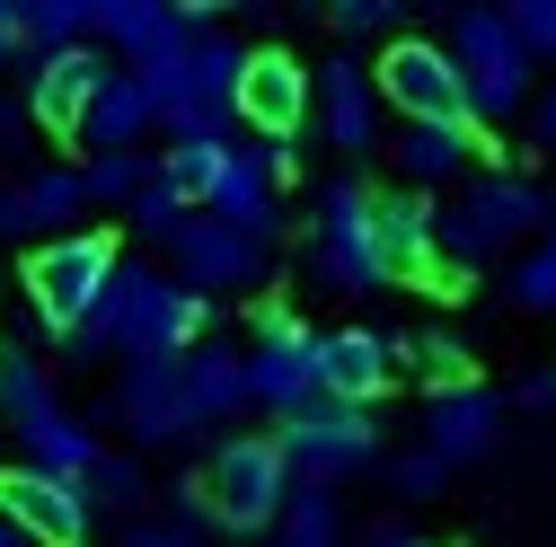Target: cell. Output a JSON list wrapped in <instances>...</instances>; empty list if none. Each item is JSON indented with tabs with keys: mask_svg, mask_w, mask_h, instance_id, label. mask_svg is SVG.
Instances as JSON below:
<instances>
[{
	"mask_svg": "<svg viewBox=\"0 0 556 547\" xmlns=\"http://www.w3.org/2000/svg\"><path fill=\"white\" fill-rule=\"evenodd\" d=\"M203 327H213V301H203L186 274H160V265H124L106 309L62 345V362H98L106 345L124 362H186L203 345Z\"/></svg>",
	"mask_w": 556,
	"mask_h": 547,
	"instance_id": "1",
	"label": "cell"
},
{
	"mask_svg": "<svg viewBox=\"0 0 556 547\" xmlns=\"http://www.w3.org/2000/svg\"><path fill=\"white\" fill-rule=\"evenodd\" d=\"M547 239L556 230V194L539 186V177H513V168H485V177H468L451 203H442V265L451 274H468V265H485V256H504L513 239Z\"/></svg>",
	"mask_w": 556,
	"mask_h": 547,
	"instance_id": "2",
	"label": "cell"
},
{
	"mask_svg": "<svg viewBox=\"0 0 556 547\" xmlns=\"http://www.w3.org/2000/svg\"><path fill=\"white\" fill-rule=\"evenodd\" d=\"M309 274H318V292H336V301H363V292L397 283V265L380 247V194L363 177H336L318 194V213H309Z\"/></svg>",
	"mask_w": 556,
	"mask_h": 547,
	"instance_id": "3",
	"label": "cell"
},
{
	"mask_svg": "<svg viewBox=\"0 0 556 547\" xmlns=\"http://www.w3.org/2000/svg\"><path fill=\"white\" fill-rule=\"evenodd\" d=\"M451 53H459V72H468V124L477 132H504L513 115H530V72H539V53L521 44L513 10H495V0H477V10L451 18Z\"/></svg>",
	"mask_w": 556,
	"mask_h": 547,
	"instance_id": "4",
	"label": "cell"
},
{
	"mask_svg": "<svg viewBox=\"0 0 556 547\" xmlns=\"http://www.w3.org/2000/svg\"><path fill=\"white\" fill-rule=\"evenodd\" d=\"M115 274H124V256H115V239H106V230L45 239V247L27 256V309L45 318V335H53V345H72V335L106 309Z\"/></svg>",
	"mask_w": 556,
	"mask_h": 547,
	"instance_id": "5",
	"label": "cell"
},
{
	"mask_svg": "<svg viewBox=\"0 0 556 547\" xmlns=\"http://www.w3.org/2000/svg\"><path fill=\"white\" fill-rule=\"evenodd\" d=\"M0 416L18 424V442H27V468H53V476H98V459H106V442L72 416V406L53 397V380H45V362L36 354H0Z\"/></svg>",
	"mask_w": 556,
	"mask_h": 547,
	"instance_id": "6",
	"label": "cell"
},
{
	"mask_svg": "<svg viewBox=\"0 0 556 547\" xmlns=\"http://www.w3.org/2000/svg\"><path fill=\"white\" fill-rule=\"evenodd\" d=\"M203 486H213V512H222V530H283V512H292V459H283V442L274 433H230L222 450H213V468H203Z\"/></svg>",
	"mask_w": 556,
	"mask_h": 547,
	"instance_id": "7",
	"label": "cell"
},
{
	"mask_svg": "<svg viewBox=\"0 0 556 547\" xmlns=\"http://www.w3.org/2000/svg\"><path fill=\"white\" fill-rule=\"evenodd\" d=\"M371 80H380V106H397L406 124H468V72L451 36H397L371 53Z\"/></svg>",
	"mask_w": 556,
	"mask_h": 547,
	"instance_id": "8",
	"label": "cell"
},
{
	"mask_svg": "<svg viewBox=\"0 0 556 547\" xmlns=\"http://www.w3.org/2000/svg\"><path fill=\"white\" fill-rule=\"evenodd\" d=\"M274 442H283V459L301 468V486H344V476H363L380 468V424H371V406H301V416L274 424Z\"/></svg>",
	"mask_w": 556,
	"mask_h": 547,
	"instance_id": "9",
	"label": "cell"
},
{
	"mask_svg": "<svg viewBox=\"0 0 556 547\" xmlns=\"http://www.w3.org/2000/svg\"><path fill=\"white\" fill-rule=\"evenodd\" d=\"M327 335L301 327L292 309H256V335H248V371H256V406H274V416H301V406L327 397Z\"/></svg>",
	"mask_w": 556,
	"mask_h": 547,
	"instance_id": "10",
	"label": "cell"
},
{
	"mask_svg": "<svg viewBox=\"0 0 556 547\" xmlns=\"http://www.w3.org/2000/svg\"><path fill=\"white\" fill-rule=\"evenodd\" d=\"M309 115H318V72H301L292 44H256L248 89H239V124L256 132V151H301Z\"/></svg>",
	"mask_w": 556,
	"mask_h": 547,
	"instance_id": "11",
	"label": "cell"
},
{
	"mask_svg": "<svg viewBox=\"0 0 556 547\" xmlns=\"http://www.w3.org/2000/svg\"><path fill=\"white\" fill-rule=\"evenodd\" d=\"M0 521H18L27 547H89L98 504H89L80 476H53V468L18 459V468H0Z\"/></svg>",
	"mask_w": 556,
	"mask_h": 547,
	"instance_id": "12",
	"label": "cell"
},
{
	"mask_svg": "<svg viewBox=\"0 0 556 547\" xmlns=\"http://www.w3.org/2000/svg\"><path fill=\"white\" fill-rule=\"evenodd\" d=\"M115 424L142 442V450L194 442V433H203V406H194L186 362H124V380H115Z\"/></svg>",
	"mask_w": 556,
	"mask_h": 547,
	"instance_id": "13",
	"label": "cell"
},
{
	"mask_svg": "<svg viewBox=\"0 0 556 547\" xmlns=\"http://www.w3.org/2000/svg\"><path fill=\"white\" fill-rule=\"evenodd\" d=\"M115 72H124V62H115L106 44L45 53V62H36V80H27V115H36V132H53V142H80V124H89V106L106 98Z\"/></svg>",
	"mask_w": 556,
	"mask_h": 547,
	"instance_id": "14",
	"label": "cell"
},
{
	"mask_svg": "<svg viewBox=\"0 0 556 547\" xmlns=\"http://www.w3.org/2000/svg\"><path fill=\"white\" fill-rule=\"evenodd\" d=\"M177 256V274L213 301V292H248V283H265V239H248V230H230V221H213V213H194L186 221V239L168 247Z\"/></svg>",
	"mask_w": 556,
	"mask_h": 547,
	"instance_id": "15",
	"label": "cell"
},
{
	"mask_svg": "<svg viewBox=\"0 0 556 547\" xmlns=\"http://www.w3.org/2000/svg\"><path fill=\"white\" fill-rule=\"evenodd\" d=\"M397 362H406V335H389V327H327V354H318L336 406H380Z\"/></svg>",
	"mask_w": 556,
	"mask_h": 547,
	"instance_id": "16",
	"label": "cell"
},
{
	"mask_svg": "<svg viewBox=\"0 0 556 547\" xmlns=\"http://www.w3.org/2000/svg\"><path fill=\"white\" fill-rule=\"evenodd\" d=\"M318 124H327V142L344 160H363L380 142V80H371L363 53H327L318 62Z\"/></svg>",
	"mask_w": 556,
	"mask_h": 547,
	"instance_id": "17",
	"label": "cell"
},
{
	"mask_svg": "<svg viewBox=\"0 0 556 547\" xmlns=\"http://www.w3.org/2000/svg\"><path fill=\"white\" fill-rule=\"evenodd\" d=\"M495 442H504V397L485 389V380H468L451 397H425V450L442 468H468V459H485Z\"/></svg>",
	"mask_w": 556,
	"mask_h": 547,
	"instance_id": "18",
	"label": "cell"
},
{
	"mask_svg": "<svg viewBox=\"0 0 556 547\" xmlns=\"http://www.w3.org/2000/svg\"><path fill=\"white\" fill-rule=\"evenodd\" d=\"M477 151H485L477 124H406L397 142H389V160H397V177H406L415 194H425V186H468Z\"/></svg>",
	"mask_w": 556,
	"mask_h": 547,
	"instance_id": "19",
	"label": "cell"
},
{
	"mask_svg": "<svg viewBox=\"0 0 556 547\" xmlns=\"http://www.w3.org/2000/svg\"><path fill=\"white\" fill-rule=\"evenodd\" d=\"M160 124V106H151V89L132 80V72H115L106 80V98L89 106V124H80V160H115V151H142V132Z\"/></svg>",
	"mask_w": 556,
	"mask_h": 547,
	"instance_id": "20",
	"label": "cell"
},
{
	"mask_svg": "<svg viewBox=\"0 0 556 547\" xmlns=\"http://www.w3.org/2000/svg\"><path fill=\"white\" fill-rule=\"evenodd\" d=\"M274 160L265 151H230V168H222V186H213V203L203 213L213 221H230V230H248V239H274Z\"/></svg>",
	"mask_w": 556,
	"mask_h": 547,
	"instance_id": "21",
	"label": "cell"
},
{
	"mask_svg": "<svg viewBox=\"0 0 556 547\" xmlns=\"http://www.w3.org/2000/svg\"><path fill=\"white\" fill-rule=\"evenodd\" d=\"M177 36H186V18L168 10V0H98V44L124 53V72L151 62L160 44H177Z\"/></svg>",
	"mask_w": 556,
	"mask_h": 547,
	"instance_id": "22",
	"label": "cell"
},
{
	"mask_svg": "<svg viewBox=\"0 0 556 547\" xmlns=\"http://www.w3.org/2000/svg\"><path fill=\"white\" fill-rule=\"evenodd\" d=\"M186 380H194L203 424L248 416V406H256V371H248V354H239V345H194V354H186Z\"/></svg>",
	"mask_w": 556,
	"mask_h": 547,
	"instance_id": "23",
	"label": "cell"
},
{
	"mask_svg": "<svg viewBox=\"0 0 556 547\" xmlns=\"http://www.w3.org/2000/svg\"><path fill=\"white\" fill-rule=\"evenodd\" d=\"M230 151H239V142H168V151H160V186L186 203V213H203L213 186H222V168H230Z\"/></svg>",
	"mask_w": 556,
	"mask_h": 547,
	"instance_id": "24",
	"label": "cell"
},
{
	"mask_svg": "<svg viewBox=\"0 0 556 547\" xmlns=\"http://www.w3.org/2000/svg\"><path fill=\"white\" fill-rule=\"evenodd\" d=\"M132 80L151 89V106H160V124H177V115L194 106V27H186L177 44H160L151 62H132Z\"/></svg>",
	"mask_w": 556,
	"mask_h": 547,
	"instance_id": "25",
	"label": "cell"
},
{
	"mask_svg": "<svg viewBox=\"0 0 556 547\" xmlns=\"http://www.w3.org/2000/svg\"><path fill=\"white\" fill-rule=\"evenodd\" d=\"M80 177H89V203H142V194L160 186V168H151L142 151H115V160H80Z\"/></svg>",
	"mask_w": 556,
	"mask_h": 547,
	"instance_id": "26",
	"label": "cell"
},
{
	"mask_svg": "<svg viewBox=\"0 0 556 547\" xmlns=\"http://www.w3.org/2000/svg\"><path fill=\"white\" fill-rule=\"evenodd\" d=\"M274 547H344V521H336V495L327 486H301L292 512H283V538Z\"/></svg>",
	"mask_w": 556,
	"mask_h": 547,
	"instance_id": "27",
	"label": "cell"
},
{
	"mask_svg": "<svg viewBox=\"0 0 556 547\" xmlns=\"http://www.w3.org/2000/svg\"><path fill=\"white\" fill-rule=\"evenodd\" d=\"M504 292H513V309H530V318H547V309H556V230H547L539 247H521V256H513V283H504Z\"/></svg>",
	"mask_w": 556,
	"mask_h": 547,
	"instance_id": "28",
	"label": "cell"
},
{
	"mask_svg": "<svg viewBox=\"0 0 556 547\" xmlns=\"http://www.w3.org/2000/svg\"><path fill=\"white\" fill-rule=\"evenodd\" d=\"M89 504H98V512H142V504H151L142 459H115V450H106V459H98V476H89Z\"/></svg>",
	"mask_w": 556,
	"mask_h": 547,
	"instance_id": "29",
	"label": "cell"
},
{
	"mask_svg": "<svg viewBox=\"0 0 556 547\" xmlns=\"http://www.w3.org/2000/svg\"><path fill=\"white\" fill-rule=\"evenodd\" d=\"M186 221H194V213H186L168 186H151L142 203H132V230H142V239H160V247H177V239H186Z\"/></svg>",
	"mask_w": 556,
	"mask_h": 547,
	"instance_id": "30",
	"label": "cell"
},
{
	"mask_svg": "<svg viewBox=\"0 0 556 547\" xmlns=\"http://www.w3.org/2000/svg\"><path fill=\"white\" fill-rule=\"evenodd\" d=\"M442 459L433 450H406V459H389V495H406V504H425V495H442Z\"/></svg>",
	"mask_w": 556,
	"mask_h": 547,
	"instance_id": "31",
	"label": "cell"
},
{
	"mask_svg": "<svg viewBox=\"0 0 556 547\" xmlns=\"http://www.w3.org/2000/svg\"><path fill=\"white\" fill-rule=\"evenodd\" d=\"M397 18H406V0H344V10H336V27H344V36H389V44L406 36Z\"/></svg>",
	"mask_w": 556,
	"mask_h": 547,
	"instance_id": "32",
	"label": "cell"
},
{
	"mask_svg": "<svg viewBox=\"0 0 556 547\" xmlns=\"http://www.w3.org/2000/svg\"><path fill=\"white\" fill-rule=\"evenodd\" d=\"M513 27L539 62H556V0H513Z\"/></svg>",
	"mask_w": 556,
	"mask_h": 547,
	"instance_id": "33",
	"label": "cell"
},
{
	"mask_svg": "<svg viewBox=\"0 0 556 547\" xmlns=\"http://www.w3.org/2000/svg\"><path fill=\"white\" fill-rule=\"evenodd\" d=\"M530 142L556 160V89H539V106H530Z\"/></svg>",
	"mask_w": 556,
	"mask_h": 547,
	"instance_id": "34",
	"label": "cell"
},
{
	"mask_svg": "<svg viewBox=\"0 0 556 547\" xmlns=\"http://www.w3.org/2000/svg\"><path fill=\"white\" fill-rule=\"evenodd\" d=\"M27 44V0H0V62Z\"/></svg>",
	"mask_w": 556,
	"mask_h": 547,
	"instance_id": "35",
	"label": "cell"
},
{
	"mask_svg": "<svg viewBox=\"0 0 556 547\" xmlns=\"http://www.w3.org/2000/svg\"><path fill=\"white\" fill-rule=\"evenodd\" d=\"M513 406H556V371H521L513 380Z\"/></svg>",
	"mask_w": 556,
	"mask_h": 547,
	"instance_id": "36",
	"label": "cell"
},
{
	"mask_svg": "<svg viewBox=\"0 0 556 547\" xmlns=\"http://www.w3.org/2000/svg\"><path fill=\"white\" fill-rule=\"evenodd\" d=\"M124 547H194V538H186V530H177V521H142V530H132V538H124Z\"/></svg>",
	"mask_w": 556,
	"mask_h": 547,
	"instance_id": "37",
	"label": "cell"
},
{
	"mask_svg": "<svg viewBox=\"0 0 556 547\" xmlns=\"http://www.w3.org/2000/svg\"><path fill=\"white\" fill-rule=\"evenodd\" d=\"M371 547H425V538H415L406 521H380V530H371Z\"/></svg>",
	"mask_w": 556,
	"mask_h": 547,
	"instance_id": "38",
	"label": "cell"
},
{
	"mask_svg": "<svg viewBox=\"0 0 556 547\" xmlns=\"http://www.w3.org/2000/svg\"><path fill=\"white\" fill-rule=\"evenodd\" d=\"M0 547H27V530H18V521H0Z\"/></svg>",
	"mask_w": 556,
	"mask_h": 547,
	"instance_id": "39",
	"label": "cell"
}]
</instances>
